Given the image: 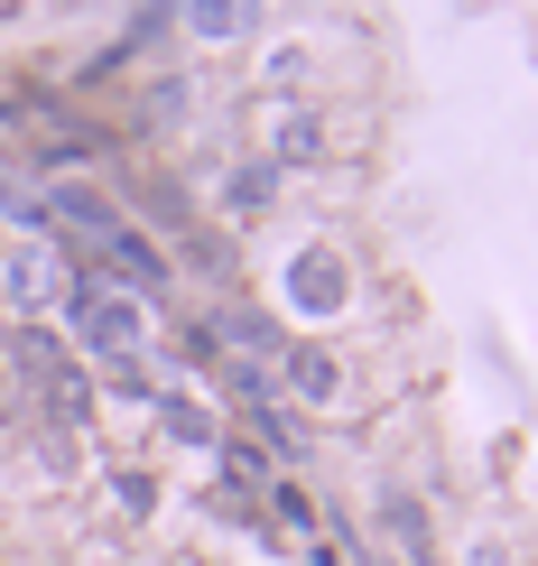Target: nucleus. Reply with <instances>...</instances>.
Returning <instances> with one entry per match:
<instances>
[{
	"instance_id": "nucleus-8",
	"label": "nucleus",
	"mask_w": 538,
	"mask_h": 566,
	"mask_svg": "<svg viewBox=\"0 0 538 566\" xmlns=\"http://www.w3.org/2000/svg\"><path fill=\"white\" fill-rule=\"evenodd\" d=\"M112 261H122V279H130V289H158V279H168V261H158V242H149V232H139V223H122V232H112Z\"/></svg>"
},
{
	"instance_id": "nucleus-12",
	"label": "nucleus",
	"mask_w": 538,
	"mask_h": 566,
	"mask_svg": "<svg viewBox=\"0 0 538 566\" xmlns=\"http://www.w3.org/2000/svg\"><path fill=\"white\" fill-rule=\"evenodd\" d=\"M56 205H65V223H84V232H93V242H112V232H122V214H112L103 196H56Z\"/></svg>"
},
{
	"instance_id": "nucleus-6",
	"label": "nucleus",
	"mask_w": 538,
	"mask_h": 566,
	"mask_svg": "<svg viewBox=\"0 0 538 566\" xmlns=\"http://www.w3.org/2000/svg\"><path fill=\"white\" fill-rule=\"evenodd\" d=\"M158 428H168V446H223V428H214V409H204V399H186V390H168L158 399Z\"/></svg>"
},
{
	"instance_id": "nucleus-9",
	"label": "nucleus",
	"mask_w": 538,
	"mask_h": 566,
	"mask_svg": "<svg viewBox=\"0 0 538 566\" xmlns=\"http://www.w3.org/2000/svg\"><path fill=\"white\" fill-rule=\"evenodd\" d=\"M316 158H325V122L316 112H278V158L270 168H316Z\"/></svg>"
},
{
	"instance_id": "nucleus-1",
	"label": "nucleus",
	"mask_w": 538,
	"mask_h": 566,
	"mask_svg": "<svg viewBox=\"0 0 538 566\" xmlns=\"http://www.w3.org/2000/svg\"><path fill=\"white\" fill-rule=\"evenodd\" d=\"M10 353H19V371H29V390L46 399V418H56V428H84V418H93V381L75 371V353L46 335V325H19Z\"/></svg>"
},
{
	"instance_id": "nucleus-13",
	"label": "nucleus",
	"mask_w": 538,
	"mask_h": 566,
	"mask_svg": "<svg viewBox=\"0 0 538 566\" xmlns=\"http://www.w3.org/2000/svg\"><path fill=\"white\" fill-rule=\"evenodd\" d=\"M122 511H130V521H149V511H158V483H149V474H122Z\"/></svg>"
},
{
	"instance_id": "nucleus-11",
	"label": "nucleus",
	"mask_w": 538,
	"mask_h": 566,
	"mask_svg": "<svg viewBox=\"0 0 538 566\" xmlns=\"http://www.w3.org/2000/svg\"><path fill=\"white\" fill-rule=\"evenodd\" d=\"M288 390L297 399H335V353L325 344H288Z\"/></svg>"
},
{
	"instance_id": "nucleus-2",
	"label": "nucleus",
	"mask_w": 538,
	"mask_h": 566,
	"mask_svg": "<svg viewBox=\"0 0 538 566\" xmlns=\"http://www.w3.org/2000/svg\"><path fill=\"white\" fill-rule=\"evenodd\" d=\"M75 325H84V344L103 353L112 371H130V363H139V344H149V316H139V297H84V306H75Z\"/></svg>"
},
{
	"instance_id": "nucleus-14",
	"label": "nucleus",
	"mask_w": 538,
	"mask_h": 566,
	"mask_svg": "<svg viewBox=\"0 0 538 566\" xmlns=\"http://www.w3.org/2000/svg\"><path fill=\"white\" fill-rule=\"evenodd\" d=\"M223 483L251 492V483H261V455H251V446H232V455H223Z\"/></svg>"
},
{
	"instance_id": "nucleus-15",
	"label": "nucleus",
	"mask_w": 538,
	"mask_h": 566,
	"mask_svg": "<svg viewBox=\"0 0 538 566\" xmlns=\"http://www.w3.org/2000/svg\"><path fill=\"white\" fill-rule=\"evenodd\" d=\"M0 214H10V223H46V205H38V196H19V186L0 177Z\"/></svg>"
},
{
	"instance_id": "nucleus-10",
	"label": "nucleus",
	"mask_w": 538,
	"mask_h": 566,
	"mask_svg": "<svg viewBox=\"0 0 538 566\" xmlns=\"http://www.w3.org/2000/svg\"><path fill=\"white\" fill-rule=\"evenodd\" d=\"M270 196H278V168H270V158H242V168L223 177V214H261Z\"/></svg>"
},
{
	"instance_id": "nucleus-5",
	"label": "nucleus",
	"mask_w": 538,
	"mask_h": 566,
	"mask_svg": "<svg viewBox=\"0 0 538 566\" xmlns=\"http://www.w3.org/2000/svg\"><path fill=\"white\" fill-rule=\"evenodd\" d=\"M381 538L400 548L409 566H428L436 557V538H428V511H418V492H381Z\"/></svg>"
},
{
	"instance_id": "nucleus-3",
	"label": "nucleus",
	"mask_w": 538,
	"mask_h": 566,
	"mask_svg": "<svg viewBox=\"0 0 538 566\" xmlns=\"http://www.w3.org/2000/svg\"><path fill=\"white\" fill-rule=\"evenodd\" d=\"M344 289H354V279H344V261H335L325 242H307V251L288 261V306H297V316H335Z\"/></svg>"
},
{
	"instance_id": "nucleus-4",
	"label": "nucleus",
	"mask_w": 538,
	"mask_h": 566,
	"mask_svg": "<svg viewBox=\"0 0 538 566\" xmlns=\"http://www.w3.org/2000/svg\"><path fill=\"white\" fill-rule=\"evenodd\" d=\"M10 297H19V306H29V316L46 325V306H65V297H75V270H65L56 251L38 242V251H19V261H10Z\"/></svg>"
},
{
	"instance_id": "nucleus-7",
	"label": "nucleus",
	"mask_w": 538,
	"mask_h": 566,
	"mask_svg": "<svg viewBox=\"0 0 538 566\" xmlns=\"http://www.w3.org/2000/svg\"><path fill=\"white\" fill-rule=\"evenodd\" d=\"M186 38H251L261 29V10H242V0H196V10H177Z\"/></svg>"
}]
</instances>
